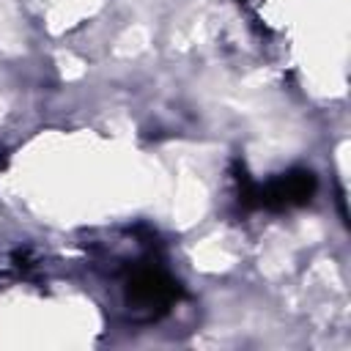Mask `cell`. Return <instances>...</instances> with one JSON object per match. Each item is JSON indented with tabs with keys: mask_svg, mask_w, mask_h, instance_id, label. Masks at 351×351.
<instances>
[{
	"mask_svg": "<svg viewBox=\"0 0 351 351\" xmlns=\"http://www.w3.org/2000/svg\"><path fill=\"white\" fill-rule=\"evenodd\" d=\"M178 296H181L178 282L156 266H140L126 280V302L134 310H162L173 304Z\"/></svg>",
	"mask_w": 351,
	"mask_h": 351,
	"instance_id": "cell-1",
	"label": "cell"
},
{
	"mask_svg": "<svg viewBox=\"0 0 351 351\" xmlns=\"http://www.w3.org/2000/svg\"><path fill=\"white\" fill-rule=\"evenodd\" d=\"M239 3H241V0H239Z\"/></svg>",
	"mask_w": 351,
	"mask_h": 351,
	"instance_id": "cell-3",
	"label": "cell"
},
{
	"mask_svg": "<svg viewBox=\"0 0 351 351\" xmlns=\"http://www.w3.org/2000/svg\"><path fill=\"white\" fill-rule=\"evenodd\" d=\"M315 189H318V181L313 170H304V167L288 170L261 186V208L282 211V208L304 206L313 200Z\"/></svg>",
	"mask_w": 351,
	"mask_h": 351,
	"instance_id": "cell-2",
	"label": "cell"
}]
</instances>
